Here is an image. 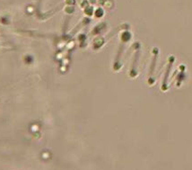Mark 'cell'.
I'll return each instance as SVG.
<instances>
[{
  "mask_svg": "<svg viewBox=\"0 0 192 170\" xmlns=\"http://www.w3.org/2000/svg\"><path fill=\"white\" fill-rule=\"evenodd\" d=\"M157 56H158V50L154 49V57L152 60V65H151V68H150V84L152 85L154 83V69H155V65H156V61H157Z\"/></svg>",
  "mask_w": 192,
  "mask_h": 170,
  "instance_id": "1",
  "label": "cell"
},
{
  "mask_svg": "<svg viewBox=\"0 0 192 170\" xmlns=\"http://www.w3.org/2000/svg\"><path fill=\"white\" fill-rule=\"evenodd\" d=\"M171 67H172V63H169L168 65V68L166 69V75L164 77V81L163 83V89H166V86H167V79H168V75H169V72H170V69H171Z\"/></svg>",
  "mask_w": 192,
  "mask_h": 170,
  "instance_id": "2",
  "label": "cell"
}]
</instances>
